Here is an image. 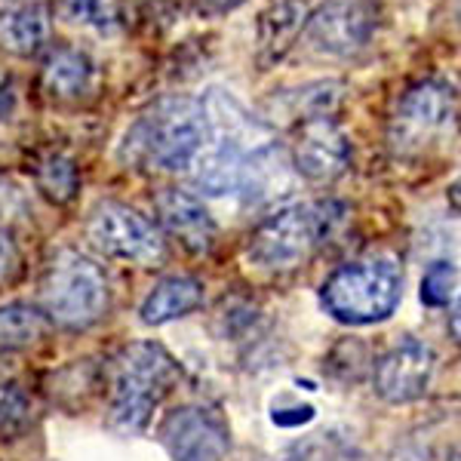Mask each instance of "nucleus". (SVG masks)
<instances>
[{
    "label": "nucleus",
    "instance_id": "nucleus-1",
    "mask_svg": "<svg viewBox=\"0 0 461 461\" xmlns=\"http://www.w3.org/2000/svg\"><path fill=\"white\" fill-rule=\"evenodd\" d=\"M206 145V121L197 99L173 95L148 108L123 139V160L160 167L167 173L191 169Z\"/></svg>",
    "mask_w": 461,
    "mask_h": 461
},
{
    "label": "nucleus",
    "instance_id": "nucleus-2",
    "mask_svg": "<svg viewBox=\"0 0 461 461\" xmlns=\"http://www.w3.org/2000/svg\"><path fill=\"white\" fill-rule=\"evenodd\" d=\"M178 378L176 360L154 341L123 348L111 373V425L136 434L151 421L154 406L173 391Z\"/></svg>",
    "mask_w": 461,
    "mask_h": 461
},
{
    "label": "nucleus",
    "instance_id": "nucleus-3",
    "mask_svg": "<svg viewBox=\"0 0 461 461\" xmlns=\"http://www.w3.org/2000/svg\"><path fill=\"white\" fill-rule=\"evenodd\" d=\"M403 299V274L388 256L341 265L320 289L326 314L348 326H369L388 320Z\"/></svg>",
    "mask_w": 461,
    "mask_h": 461
},
{
    "label": "nucleus",
    "instance_id": "nucleus-4",
    "mask_svg": "<svg viewBox=\"0 0 461 461\" xmlns=\"http://www.w3.org/2000/svg\"><path fill=\"white\" fill-rule=\"evenodd\" d=\"M43 314L68 330H86L108 314L111 289L99 265L84 252L65 249L50 262L41 284Z\"/></svg>",
    "mask_w": 461,
    "mask_h": 461
},
{
    "label": "nucleus",
    "instance_id": "nucleus-5",
    "mask_svg": "<svg viewBox=\"0 0 461 461\" xmlns=\"http://www.w3.org/2000/svg\"><path fill=\"white\" fill-rule=\"evenodd\" d=\"M456 86L443 77H421L400 95L393 111V145L400 151H421L456 123Z\"/></svg>",
    "mask_w": 461,
    "mask_h": 461
},
{
    "label": "nucleus",
    "instance_id": "nucleus-6",
    "mask_svg": "<svg viewBox=\"0 0 461 461\" xmlns=\"http://www.w3.org/2000/svg\"><path fill=\"white\" fill-rule=\"evenodd\" d=\"M317 247V225L311 206H284L271 212L252 230L247 243V258L258 271L284 274L295 271L311 258Z\"/></svg>",
    "mask_w": 461,
    "mask_h": 461
},
{
    "label": "nucleus",
    "instance_id": "nucleus-7",
    "mask_svg": "<svg viewBox=\"0 0 461 461\" xmlns=\"http://www.w3.org/2000/svg\"><path fill=\"white\" fill-rule=\"evenodd\" d=\"M86 237L99 252L132 265H154L163 258L160 230L132 206L105 200L86 219Z\"/></svg>",
    "mask_w": 461,
    "mask_h": 461
},
{
    "label": "nucleus",
    "instance_id": "nucleus-8",
    "mask_svg": "<svg viewBox=\"0 0 461 461\" xmlns=\"http://www.w3.org/2000/svg\"><path fill=\"white\" fill-rule=\"evenodd\" d=\"M378 28L375 0H326L311 10L304 37L311 50L330 59H351L373 43Z\"/></svg>",
    "mask_w": 461,
    "mask_h": 461
},
{
    "label": "nucleus",
    "instance_id": "nucleus-9",
    "mask_svg": "<svg viewBox=\"0 0 461 461\" xmlns=\"http://www.w3.org/2000/svg\"><path fill=\"white\" fill-rule=\"evenodd\" d=\"M351 139L336 123V117H311L295 130V142L289 163L302 178L317 185L336 182L351 167Z\"/></svg>",
    "mask_w": 461,
    "mask_h": 461
},
{
    "label": "nucleus",
    "instance_id": "nucleus-10",
    "mask_svg": "<svg viewBox=\"0 0 461 461\" xmlns=\"http://www.w3.org/2000/svg\"><path fill=\"white\" fill-rule=\"evenodd\" d=\"M160 443L173 461H225L230 449L228 425L203 406H178L163 419Z\"/></svg>",
    "mask_w": 461,
    "mask_h": 461
},
{
    "label": "nucleus",
    "instance_id": "nucleus-11",
    "mask_svg": "<svg viewBox=\"0 0 461 461\" xmlns=\"http://www.w3.org/2000/svg\"><path fill=\"white\" fill-rule=\"evenodd\" d=\"M434 366L437 357L430 345L419 339L397 341L375 360V393L388 403H412V400L425 397L430 378H434Z\"/></svg>",
    "mask_w": 461,
    "mask_h": 461
},
{
    "label": "nucleus",
    "instance_id": "nucleus-12",
    "mask_svg": "<svg viewBox=\"0 0 461 461\" xmlns=\"http://www.w3.org/2000/svg\"><path fill=\"white\" fill-rule=\"evenodd\" d=\"M158 221L169 237L188 252H210L215 243V221L203 203L188 191L167 188L154 200Z\"/></svg>",
    "mask_w": 461,
    "mask_h": 461
},
{
    "label": "nucleus",
    "instance_id": "nucleus-13",
    "mask_svg": "<svg viewBox=\"0 0 461 461\" xmlns=\"http://www.w3.org/2000/svg\"><path fill=\"white\" fill-rule=\"evenodd\" d=\"M311 6L304 0H274L258 13L256 22V59L262 68H274L299 43L308 25Z\"/></svg>",
    "mask_w": 461,
    "mask_h": 461
},
{
    "label": "nucleus",
    "instance_id": "nucleus-14",
    "mask_svg": "<svg viewBox=\"0 0 461 461\" xmlns=\"http://www.w3.org/2000/svg\"><path fill=\"white\" fill-rule=\"evenodd\" d=\"M95 62L77 47H56L43 59L41 89L53 102H80L95 89Z\"/></svg>",
    "mask_w": 461,
    "mask_h": 461
},
{
    "label": "nucleus",
    "instance_id": "nucleus-15",
    "mask_svg": "<svg viewBox=\"0 0 461 461\" xmlns=\"http://www.w3.org/2000/svg\"><path fill=\"white\" fill-rule=\"evenodd\" d=\"M53 10L41 0L16 4L0 13V50L19 59H32L50 43Z\"/></svg>",
    "mask_w": 461,
    "mask_h": 461
},
{
    "label": "nucleus",
    "instance_id": "nucleus-16",
    "mask_svg": "<svg viewBox=\"0 0 461 461\" xmlns=\"http://www.w3.org/2000/svg\"><path fill=\"white\" fill-rule=\"evenodd\" d=\"M200 304H203V286L194 277L176 274V277L160 280L151 289V295L142 304V320L148 326H163L169 320H178L191 314V311H197Z\"/></svg>",
    "mask_w": 461,
    "mask_h": 461
},
{
    "label": "nucleus",
    "instance_id": "nucleus-17",
    "mask_svg": "<svg viewBox=\"0 0 461 461\" xmlns=\"http://www.w3.org/2000/svg\"><path fill=\"white\" fill-rule=\"evenodd\" d=\"M345 95V84L341 80H311L304 86H295L284 93L280 108L284 114L295 117V121H311V117H332Z\"/></svg>",
    "mask_w": 461,
    "mask_h": 461
},
{
    "label": "nucleus",
    "instance_id": "nucleus-18",
    "mask_svg": "<svg viewBox=\"0 0 461 461\" xmlns=\"http://www.w3.org/2000/svg\"><path fill=\"white\" fill-rule=\"evenodd\" d=\"M34 185L50 203L68 206L80 191V173L77 163L62 151H50L34 163Z\"/></svg>",
    "mask_w": 461,
    "mask_h": 461
},
{
    "label": "nucleus",
    "instance_id": "nucleus-19",
    "mask_svg": "<svg viewBox=\"0 0 461 461\" xmlns=\"http://www.w3.org/2000/svg\"><path fill=\"white\" fill-rule=\"evenodd\" d=\"M50 330V320L43 311L32 308V304H6L0 308V348L4 351H25V348L37 345Z\"/></svg>",
    "mask_w": 461,
    "mask_h": 461
},
{
    "label": "nucleus",
    "instance_id": "nucleus-20",
    "mask_svg": "<svg viewBox=\"0 0 461 461\" xmlns=\"http://www.w3.org/2000/svg\"><path fill=\"white\" fill-rule=\"evenodd\" d=\"M62 13L68 16L74 25L93 28V32H114L117 22V6L111 0H62Z\"/></svg>",
    "mask_w": 461,
    "mask_h": 461
},
{
    "label": "nucleus",
    "instance_id": "nucleus-21",
    "mask_svg": "<svg viewBox=\"0 0 461 461\" xmlns=\"http://www.w3.org/2000/svg\"><path fill=\"white\" fill-rule=\"evenodd\" d=\"M456 286H458V267L452 262H434L425 271L421 280V302L430 308H443L456 299Z\"/></svg>",
    "mask_w": 461,
    "mask_h": 461
},
{
    "label": "nucleus",
    "instance_id": "nucleus-22",
    "mask_svg": "<svg viewBox=\"0 0 461 461\" xmlns=\"http://www.w3.org/2000/svg\"><path fill=\"white\" fill-rule=\"evenodd\" d=\"M28 421H32V406H28L25 393L16 384L0 388V434L16 437L19 430H25Z\"/></svg>",
    "mask_w": 461,
    "mask_h": 461
},
{
    "label": "nucleus",
    "instance_id": "nucleus-23",
    "mask_svg": "<svg viewBox=\"0 0 461 461\" xmlns=\"http://www.w3.org/2000/svg\"><path fill=\"white\" fill-rule=\"evenodd\" d=\"M28 215H32V203L22 185L10 176H0V228L10 230L13 225H22Z\"/></svg>",
    "mask_w": 461,
    "mask_h": 461
},
{
    "label": "nucleus",
    "instance_id": "nucleus-24",
    "mask_svg": "<svg viewBox=\"0 0 461 461\" xmlns=\"http://www.w3.org/2000/svg\"><path fill=\"white\" fill-rule=\"evenodd\" d=\"M19 247L16 240L10 237V230L0 228V284H6V280H13V274L19 271Z\"/></svg>",
    "mask_w": 461,
    "mask_h": 461
},
{
    "label": "nucleus",
    "instance_id": "nucleus-25",
    "mask_svg": "<svg viewBox=\"0 0 461 461\" xmlns=\"http://www.w3.org/2000/svg\"><path fill=\"white\" fill-rule=\"evenodd\" d=\"M284 461H339L336 452L330 449L326 443L320 440H308V443H299L293 452H286Z\"/></svg>",
    "mask_w": 461,
    "mask_h": 461
},
{
    "label": "nucleus",
    "instance_id": "nucleus-26",
    "mask_svg": "<svg viewBox=\"0 0 461 461\" xmlns=\"http://www.w3.org/2000/svg\"><path fill=\"white\" fill-rule=\"evenodd\" d=\"M13 111H16V80L6 68H0V121H6Z\"/></svg>",
    "mask_w": 461,
    "mask_h": 461
},
{
    "label": "nucleus",
    "instance_id": "nucleus-27",
    "mask_svg": "<svg viewBox=\"0 0 461 461\" xmlns=\"http://www.w3.org/2000/svg\"><path fill=\"white\" fill-rule=\"evenodd\" d=\"M391 461H430V452L425 449V446H419V443H406V446H400V449L393 452Z\"/></svg>",
    "mask_w": 461,
    "mask_h": 461
},
{
    "label": "nucleus",
    "instance_id": "nucleus-28",
    "mask_svg": "<svg viewBox=\"0 0 461 461\" xmlns=\"http://www.w3.org/2000/svg\"><path fill=\"white\" fill-rule=\"evenodd\" d=\"M200 4H203L210 13H230V10H237V6L247 4V0H200Z\"/></svg>",
    "mask_w": 461,
    "mask_h": 461
}]
</instances>
